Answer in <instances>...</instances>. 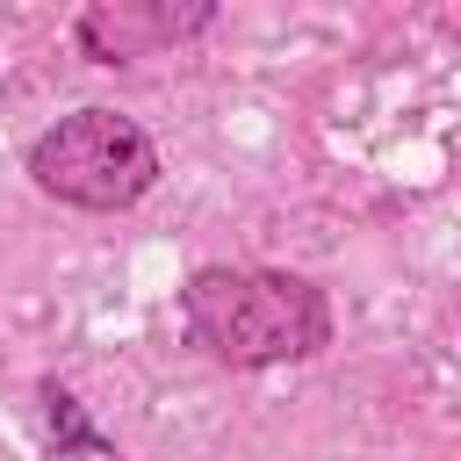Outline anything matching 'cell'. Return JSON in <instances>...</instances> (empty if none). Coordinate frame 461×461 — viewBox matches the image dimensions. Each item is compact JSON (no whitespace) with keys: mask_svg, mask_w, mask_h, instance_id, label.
I'll use <instances>...</instances> for the list:
<instances>
[{"mask_svg":"<svg viewBox=\"0 0 461 461\" xmlns=\"http://www.w3.org/2000/svg\"><path fill=\"white\" fill-rule=\"evenodd\" d=\"M180 317L202 353L230 367H281L310 360L331 339V303L303 274L274 267H194L180 288Z\"/></svg>","mask_w":461,"mask_h":461,"instance_id":"6da1fadb","label":"cell"},{"mask_svg":"<svg viewBox=\"0 0 461 461\" xmlns=\"http://www.w3.org/2000/svg\"><path fill=\"white\" fill-rule=\"evenodd\" d=\"M29 180L65 209L115 216L158 187V144L115 108H72L29 144Z\"/></svg>","mask_w":461,"mask_h":461,"instance_id":"7a4b0ae2","label":"cell"},{"mask_svg":"<svg viewBox=\"0 0 461 461\" xmlns=\"http://www.w3.org/2000/svg\"><path fill=\"white\" fill-rule=\"evenodd\" d=\"M202 22H209V7H130V0H115V7H86L79 14V43L101 65H130L137 50L173 43V36L202 29Z\"/></svg>","mask_w":461,"mask_h":461,"instance_id":"3957f363","label":"cell"},{"mask_svg":"<svg viewBox=\"0 0 461 461\" xmlns=\"http://www.w3.org/2000/svg\"><path fill=\"white\" fill-rule=\"evenodd\" d=\"M36 403H43V425H50V447L58 454H86V461H115V447L86 425V411H79V396L72 389H58V382H43L36 389Z\"/></svg>","mask_w":461,"mask_h":461,"instance_id":"277c9868","label":"cell"}]
</instances>
